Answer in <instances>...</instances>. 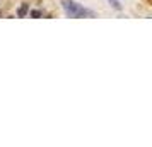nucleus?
<instances>
[{
  "label": "nucleus",
  "mask_w": 152,
  "mask_h": 147,
  "mask_svg": "<svg viewBox=\"0 0 152 147\" xmlns=\"http://www.w3.org/2000/svg\"><path fill=\"white\" fill-rule=\"evenodd\" d=\"M62 7H63L65 14L70 15V17H92V15H94L92 10L82 7V5L77 3L75 0H62Z\"/></svg>",
  "instance_id": "f257e3e1"
},
{
  "label": "nucleus",
  "mask_w": 152,
  "mask_h": 147,
  "mask_svg": "<svg viewBox=\"0 0 152 147\" xmlns=\"http://www.w3.org/2000/svg\"><path fill=\"white\" fill-rule=\"evenodd\" d=\"M27 12H29V3H21V7L17 9V17H26L27 15Z\"/></svg>",
  "instance_id": "f03ea898"
},
{
  "label": "nucleus",
  "mask_w": 152,
  "mask_h": 147,
  "mask_svg": "<svg viewBox=\"0 0 152 147\" xmlns=\"http://www.w3.org/2000/svg\"><path fill=\"white\" fill-rule=\"evenodd\" d=\"M108 2H110L116 10H121V3H120V0H108Z\"/></svg>",
  "instance_id": "7ed1b4c3"
},
{
  "label": "nucleus",
  "mask_w": 152,
  "mask_h": 147,
  "mask_svg": "<svg viewBox=\"0 0 152 147\" xmlns=\"http://www.w3.org/2000/svg\"><path fill=\"white\" fill-rule=\"evenodd\" d=\"M31 17H34V19L41 17V10H31Z\"/></svg>",
  "instance_id": "20e7f679"
}]
</instances>
